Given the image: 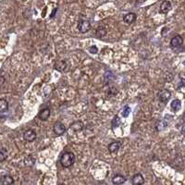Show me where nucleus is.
<instances>
[{
  "instance_id": "39448f33",
  "label": "nucleus",
  "mask_w": 185,
  "mask_h": 185,
  "mask_svg": "<svg viewBox=\"0 0 185 185\" xmlns=\"http://www.w3.org/2000/svg\"><path fill=\"white\" fill-rule=\"evenodd\" d=\"M23 137L27 142H33L36 139L37 135H36V132L33 130H28L24 132Z\"/></svg>"
},
{
  "instance_id": "f257e3e1",
  "label": "nucleus",
  "mask_w": 185,
  "mask_h": 185,
  "mask_svg": "<svg viewBox=\"0 0 185 185\" xmlns=\"http://www.w3.org/2000/svg\"><path fill=\"white\" fill-rule=\"evenodd\" d=\"M75 162V155L72 152H66L60 157V164L63 167H69Z\"/></svg>"
},
{
  "instance_id": "9b49d317",
  "label": "nucleus",
  "mask_w": 185,
  "mask_h": 185,
  "mask_svg": "<svg viewBox=\"0 0 185 185\" xmlns=\"http://www.w3.org/2000/svg\"><path fill=\"white\" fill-rule=\"evenodd\" d=\"M126 182V178L122 175H116L112 178V183L114 185H121Z\"/></svg>"
},
{
  "instance_id": "ddd939ff",
  "label": "nucleus",
  "mask_w": 185,
  "mask_h": 185,
  "mask_svg": "<svg viewBox=\"0 0 185 185\" xmlns=\"http://www.w3.org/2000/svg\"><path fill=\"white\" fill-rule=\"evenodd\" d=\"M2 185H12L14 183V179L10 175H4L1 178Z\"/></svg>"
},
{
  "instance_id": "5701e85b",
  "label": "nucleus",
  "mask_w": 185,
  "mask_h": 185,
  "mask_svg": "<svg viewBox=\"0 0 185 185\" xmlns=\"http://www.w3.org/2000/svg\"><path fill=\"white\" fill-rule=\"evenodd\" d=\"M34 159L32 157H28L26 159H25V164L27 165V166H32V165L34 164Z\"/></svg>"
},
{
  "instance_id": "4be33fe9",
  "label": "nucleus",
  "mask_w": 185,
  "mask_h": 185,
  "mask_svg": "<svg viewBox=\"0 0 185 185\" xmlns=\"http://www.w3.org/2000/svg\"><path fill=\"white\" fill-rule=\"evenodd\" d=\"M131 107L130 106H128V105H126V106H124L123 110H122V116H123L124 118H127L129 115H130V113H131Z\"/></svg>"
},
{
  "instance_id": "6ab92c4d",
  "label": "nucleus",
  "mask_w": 185,
  "mask_h": 185,
  "mask_svg": "<svg viewBox=\"0 0 185 185\" xmlns=\"http://www.w3.org/2000/svg\"><path fill=\"white\" fill-rule=\"evenodd\" d=\"M8 158V151L6 148L0 149V162H4Z\"/></svg>"
},
{
  "instance_id": "7ed1b4c3",
  "label": "nucleus",
  "mask_w": 185,
  "mask_h": 185,
  "mask_svg": "<svg viewBox=\"0 0 185 185\" xmlns=\"http://www.w3.org/2000/svg\"><path fill=\"white\" fill-rule=\"evenodd\" d=\"M91 29V23L88 21H85V20H81L78 23V30L82 33H87L89 30Z\"/></svg>"
},
{
  "instance_id": "f8f14e48",
  "label": "nucleus",
  "mask_w": 185,
  "mask_h": 185,
  "mask_svg": "<svg viewBox=\"0 0 185 185\" xmlns=\"http://www.w3.org/2000/svg\"><path fill=\"white\" fill-rule=\"evenodd\" d=\"M136 21V15L134 13H128L123 17V21L127 24H131Z\"/></svg>"
},
{
  "instance_id": "393cba45",
  "label": "nucleus",
  "mask_w": 185,
  "mask_h": 185,
  "mask_svg": "<svg viewBox=\"0 0 185 185\" xmlns=\"http://www.w3.org/2000/svg\"><path fill=\"white\" fill-rule=\"evenodd\" d=\"M5 82H6L5 77H4V76H2V75H0V87L5 83Z\"/></svg>"
},
{
  "instance_id": "412c9836",
  "label": "nucleus",
  "mask_w": 185,
  "mask_h": 185,
  "mask_svg": "<svg viewBox=\"0 0 185 185\" xmlns=\"http://www.w3.org/2000/svg\"><path fill=\"white\" fill-rule=\"evenodd\" d=\"M167 124L166 123V121H159L156 124V129H157V130H162V129H164V128L167 127Z\"/></svg>"
},
{
  "instance_id": "f3484780",
  "label": "nucleus",
  "mask_w": 185,
  "mask_h": 185,
  "mask_svg": "<svg viewBox=\"0 0 185 185\" xmlns=\"http://www.w3.org/2000/svg\"><path fill=\"white\" fill-rule=\"evenodd\" d=\"M181 105H182V103L179 99H175L171 102V109L173 111H178L181 109Z\"/></svg>"
},
{
  "instance_id": "9d476101",
  "label": "nucleus",
  "mask_w": 185,
  "mask_h": 185,
  "mask_svg": "<svg viewBox=\"0 0 185 185\" xmlns=\"http://www.w3.org/2000/svg\"><path fill=\"white\" fill-rule=\"evenodd\" d=\"M121 147V142H113L108 145V151L110 153H116L120 150V148Z\"/></svg>"
},
{
  "instance_id": "a878e982",
  "label": "nucleus",
  "mask_w": 185,
  "mask_h": 185,
  "mask_svg": "<svg viewBox=\"0 0 185 185\" xmlns=\"http://www.w3.org/2000/svg\"><path fill=\"white\" fill-rule=\"evenodd\" d=\"M59 185H66V184H64V183H59Z\"/></svg>"
},
{
  "instance_id": "4468645a",
  "label": "nucleus",
  "mask_w": 185,
  "mask_h": 185,
  "mask_svg": "<svg viewBox=\"0 0 185 185\" xmlns=\"http://www.w3.org/2000/svg\"><path fill=\"white\" fill-rule=\"evenodd\" d=\"M55 68L59 70V71H66L68 69V63L66 60H61L56 63Z\"/></svg>"
},
{
  "instance_id": "a211bd4d",
  "label": "nucleus",
  "mask_w": 185,
  "mask_h": 185,
  "mask_svg": "<svg viewBox=\"0 0 185 185\" xmlns=\"http://www.w3.org/2000/svg\"><path fill=\"white\" fill-rule=\"evenodd\" d=\"M105 34H106V30H105V27L100 26V27L97 28V30H96V35H97V37L103 38L104 36H105Z\"/></svg>"
},
{
  "instance_id": "1a4fd4ad",
  "label": "nucleus",
  "mask_w": 185,
  "mask_h": 185,
  "mask_svg": "<svg viewBox=\"0 0 185 185\" xmlns=\"http://www.w3.org/2000/svg\"><path fill=\"white\" fill-rule=\"evenodd\" d=\"M131 182H132V185H143L144 182V177H143V175L140 174V173L135 174L132 177Z\"/></svg>"
},
{
  "instance_id": "6e6552de",
  "label": "nucleus",
  "mask_w": 185,
  "mask_h": 185,
  "mask_svg": "<svg viewBox=\"0 0 185 185\" xmlns=\"http://www.w3.org/2000/svg\"><path fill=\"white\" fill-rule=\"evenodd\" d=\"M50 114H51L50 109H49L48 107H46V108L42 109L41 111L39 112L38 117H39V119H40L41 121H47V120H48V118L50 117Z\"/></svg>"
},
{
  "instance_id": "0eeeda50",
  "label": "nucleus",
  "mask_w": 185,
  "mask_h": 185,
  "mask_svg": "<svg viewBox=\"0 0 185 185\" xmlns=\"http://www.w3.org/2000/svg\"><path fill=\"white\" fill-rule=\"evenodd\" d=\"M171 9V4L169 1H163L160 5V8H159V11L160 13L162 14H167L169 12V10Z\"/></svg>"
},
{
  "instance_id": "f03ea898",
  "label": "nucleus",
  "mask_w": 185,
  "mask_h": 185,
  "mask_svg": "<svg viewBox=\"0 0 185 185\" xmlns=\"http://www.w3.org/2000/svg\"><path fill=\"white\" fill-rule=\"evenodd\" d=\"M171 97V93L170 91H168L167 89H163V90H160L159 93H158V99L161 103L166 104L168 102V100L170 99Z\"/></svg>"
},
{
  "instance_id": "2eb2a0df",
  "label": "nucleus",
  "mask_w": 185,
  "mask_h": 185,
  "mask_svg": "<svg viewBox=\"0 0 185 185\" xmlns=\"http://www.w3.org/2000/svg\"><path fill=\"white\" fill-rule=\"evenodd\" d=\"M83 127H84V125L80 121H74L73 123L70 125V129L72 131H82V129H83Z\"/></svg>"
},
{
  "instance_id": "20e7f679",
  "label": "nucleus",
  "mask_w": 185,
  "mask_h": 185,
  "mask_svg": "<svg viewBox=\"0 0 185 185\" xmlns=\"http://www.w3.org/2000/svg\"><path fill=\"white\" fill-rule=\"evenodd\" d=\"M54 132L56 135H62L66 132V127L65 125L60 122V121H58L56 122L55 125H54Z\"/></svg>"
},
{
  "instance_id": "dca6fc26",
  "label": "nucleus",
  "mask_w": 185,
  "mask_h": 185,
  "mask_svg": "<svg viewBox=\"0 0 185 185\" xmlns=\"http://www.w3.org/2000/svg\"><path fill=\"white\" fill-rule=\"evenodd\" d=\"M8 109V102L4 98H0V114L7 112Z\"/></svg>"
},
{
  "instance_id": "b1692460",
  "label": "nucleus",
  "mask_w": 185,
  "mask_h": 185,
  "mask_svg": "<svg viewBox=\"0 0 185 185\" xmlns=\"http://www.w3.org/2000/svg\"><path fill=\"white\" fill-rule=\"evenodd\" d=\"M89 52H90L91 54H94V55H95V54H97V52H98V49H97V47H96L95 45H93V46H91V47L89 48Z\"/></svg>"
},
{
  "instance_id": "aec40b11",
  "label": "nucleus",
  "mask_w": 185,
  "mask_h": 185,
  "mask_svg": "<svg viewBox=\"0 0 185 185\" xmlns=\"http://www.w3.org/2000/svg\"><path fill=\"white\" fill-rule=\"evenodd\" d=\"M121 125V120L118 116H115L112 121V128H117Z\"/></svg>"
},
{
  "instance_id": "423d86ee",
  "label": "nucleus",
  "mask_w": 185,
  "mask_h": 185,
  "mask_svg": "<svg viewBox=\"0 0 185 185\" xmlns=\"http://www.w3.org/2000/svg\"><path fill=\"white\" fill-rule=\"evenodd\" d=\"M182 44H183V39H182V37L181 35H176V36H174V37L171 39V41H170V46H171L172 48H176V47L182 46Z\"/></svg>"
}]
</instances>
